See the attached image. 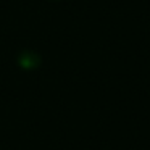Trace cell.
I'll use <instances>...</instances> for the list:
<instances>
[{"instance_id": "6da1fadb", "label": "cell", "mask_w": 150, "mask_h": 150, "mask_svg": "<svg viewBox=\"0 0 150 150\" xmlns=\"http://www.w3.org/2000/svg\"><path fill=\"white\" fill-rule=\"evenodd\" d=\"M18 65L23 69H36L40 65V57L33 50H24L18 55Z\"/></svg>"}, {"instance_id": "7a4b0ae2", "label": "cell", "mask_w": 150, "mask_h": 150, "mask_svg": "<svg viewBox=\"0 0 150 150\" xmlns=\"http://www.w3.org/2000/svg\"><path fill=\"white\" fill-rule=\"evenodd\" d=\"M50 2H58V0H50Z\"/></svg>"}]
</instances>
